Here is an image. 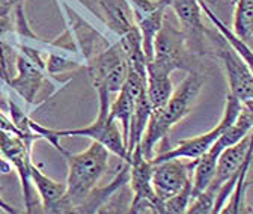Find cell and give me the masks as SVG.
I'll return each instance as SVG.
<instances>
[{
    "mask_svg": "<svg viewBox=\"0 0 253 214\" xmlns=\"http://www.w3.org/2000/svg\"><path fill=\"white\" fill-rule=\"evenodd\" d=\"M30 179L38 192L41 207L48 214L71 213L67 201V182H59L45 175L35 163L30 166Z\"/></svg>",
    "mask_w": 253,
    "mask_h": 214,
    "instance_id": "cell-13",
    "label": "cell"
},
{
    "mask_svg": "<svg viewBox=\"0 0 253 214\" xmlns=\"http://www.w3.org/2000/svg\"><path fill=\"white\" fill-rule=\"evenodd\" d=\"M195 162L187 159H169L152 163V186L163 202L192 182Z\"/></svg>",
    "mask_w": 253,
    "mask_h": 214,
    "instance_id": "cell-11",
    "label": "cell"
},
{
    "mask_svg": "<svg viewBox=\"0 0 253 214\" xmlns=\"http://www.w3.org/2000/svg\"><path fill=\"white\" fill-rule=\"evenodd\" d=\"M86 74L98 95V115H109L110 94H118L128 76V60L118 41L89 59Z\"/></svg>",
    "mask_w": 253,
    "mask_h": 214,
    "instance_id": "cell-3",
    "label": "cell"
},
{
    "mask_svg": "<svg viewBox=\"0 0 253 214\" xmlns=\"http://www.w3.org/2000/svg\"><path fill=\"white\" fill-rule=\"evenodd\" d=\"M0 210L2 211H5L6 214H17V213H20L17 208H14V207H11L5 199H3V195H2V190H0Z\"/></svg>",
    "mask_w": 253,
    "mask_h": 214,
    "instance_id": "cell-26",
    "label": "cell"
},
{
    "mask_svg": "<svg viewBox=\"0 0 253 214\" xmlns=\"http://www.w3.org/2000/svg\"><path fill=\"white\" fill-rule=\"evenodd\" d=\"M214 47L228 79V92H231L243 107L253 109V73L220 32L218 37L214 38Z\"/></svg>",
    "mask_w": 253,
    "mask_h": 214,
    "instance_id": "cell-8",
    "label": "cell"
},
{
    "mask_svg": "<svg viewBox=\"0 0 253 214\" xmlns=\"http://www.w3.org/2000/svg\"><path fill=\"white\" fill-rule=\"evenodd\" d=\"M137 97L131 92L130 89H126L125 86L121 87V90L116 94V98L110 103L109 115L118 121V124L121 126L125 143H128V133H130V124L131 118L134 113V106H136Z\"/></svg>",
    "mask_w": 253,
    "mask_h": 214,
    "instance_id": "cell-18",
    "label": "cell"
},
{
    "mask_svg": "<svg viewBox=\"0 0 253 214\" xmlns=\"http://www.w3.org/2000/svg\"><path fill=\"white\" fill-rule=\"evenodd\" d=\"M193 54L188 45L187 37L182 29H178L172 23L165 20L162 30L158 32L154 43V57L152 62L160 65L162 68L173 73L176 70L190 71V56Z\"/></svg>",
    "mask_w": 253,
    "mask_h": 214,
    "instance_id": "cell-9",
    "label": "cell"
},
{
    "mask_svg": "<svg viewBox=\"0 0 253 214\" xmlns=\"http://www.w3.org/2000/svg\"><path fill=\"white\" fill-rule=\"evenodd\" d=\"M252 146H253V130L237 143L221 151V154L218 156L217 168H215V175L207 190H210L211 193L217 196L218 189L223 186L226 181L237 178Z\"/></svg>",
    "mask_w": 253,
    "mask_h": 214,
    "instance_id": "cell-12",
    "label": "cell"
},
{
    "mask_svg": "<svg viewBox=\"0 0 253 214\" xmlns=\"http://www.w3.org/2000/svg\"><path fill=\"white\" fill-rule=\"evenodd\" d=\"M29 124H30L32 130H34L41 139L51 143L62 156L65 154L67 149L62 148V145L59 143V139L80 136V137H89L90 140L100 142L112 152L113 156H116L122 162H128V151H126V143H125L121 126L110 115H97V119H95L92 124L82 127V128H74V130L48 128V127L38 124V122H35L34 119H30Z\"/></svg>",
    "mask_w": 253,
    "mask_h": 214,
    "instance_id": "cell-4",
    "label": "cell"
},
{
    "mask_svg": "<svg viewBox=\"0 0 253 214\" xmlns=\"http://www.w3.org/2000/svg\"><path fill=\"white\" fill-rule=\"evenodd\" d=\"M241 109H243V104L231 92H228L226 101H225V109H223V116H221L220 122L214 128H211L210 131H207L204 134L178 142L172 149L162 152V154H158V156H154L151 159V162L157 163V162H163V160H169V159H187V160L196 162L198 159L205 156L212 148V145L217 142V139L225 133V130L234 124L238 115L241 113Z\"/></svg>",
    "mask_w": 253,
    "mask_h": 214,
    "instance_id": "cell-6",
    "label": "cell"
},
{
    "mask_svg": "<svg viewBox=\"0 0 253 214\" xmlns=\"http://www.w3.org/2000/svg\"><path fill=\"white\" fill-rule=\"evenodd\" d=\"M205 82L207 77L204 73L190 70L185 79L173 89L169 101L163 107L152 110L140 143L145 157L152 159L155 146L165 140L178 122L193 110Z\"/></svg>",
    "mask_w": 253,
    "mask_h": 214,
    "instance_id": "cell-1",
    "label": "cell"
},
{
    "mask_svg": "<svg viewBox=\"0 0 253 214\" xmlns=\"http://www.w3.org/2000/svg\"><path fill=\"white\" fill-rule=\"evenodd\" d=\"M112 152L97 140L80 152H65L68 165L67 201L71 213H77L87 196L98 187V182L109 168Z\"/></svg>",
    "mask_w": 253,
    "mask_h": 214,
    "instance_id": "cell-2",
    "label": "cell"
},
{
    "mask_svg": "<svg viewBox=\"0 0 253 214\" xmlns=\"http://www.w3.org/2000/svg\"><path fill=\"white\" fill-rule=\"evenodd\" d=\"M169 8V3H162L157 9L148 12V14H134L136 23L142 35V47L143 53L148 60L154 57V43L162 30L165 20H166V9Z\"/></svg>",
    "mask_w": 253,
    "mask_h": 214,
    "instance_id": "cell-16",
    "label": "cell"
},
{
    "mask_svg": "<svg viewBox=\"0 0 253 214\" xmlns=\"http://www.w3.org/2000/svg\"><path fill=\"white\" fill-rule=\"evenodd\" d=\"M215 204V195L210 190H204L202 193L192 198L188 205V214H212Z\"/></svg>",
    "mask_w": 253,
    "mask_h": 214,
    "instance_id": "cell-22",
    "label": "cell"
},
{
    "mask_svg": "<svg viewBox=\"0 0 253 214\" xmlns=\"http://www.w3.org/2000/svg\"><path fill=\"white\" fill-rule=\"evenodd\" d=\"M192 190H193V182L187 184L181 192L173 195L172 198L165 201V214H184L188 210L190 201H192Z\"/></svg>",
    "mask_w": 253,
    "mask_h": 214,
    "instance_id": "cell-21",
    "label": "cell"
},
{
    "mask_svg": "<svg viewBox=\"0 0 253 214\" xmlns=\"http://www.w3.org/2000/svg\"><path fill=\"white\" fill-rule=\"evenodd\" d=\"M103 14L104 24L116 37H124L137 27L136 15L128 0H95Z\"/></svg>",
    "mask_w": 253,
    "mask_h": 214,
    "instance_id": "cell-14",
    "label": "cell"
},
{
    "mask_svg": "<svg viewBox=\"0 0 253 214\" xmlns=\"http://www.w3.org/2000/svg\"><path fill=\"white\" fill-rule=\"evenodd\" d=\"M199 3H201V8H202V12L211 20V23L215 26V29L218 30V32L221 34V35H223L226 40H228V43L237 50V53L243 57V60H244V62L247 64V67L250 68V71L253 73V50L243 41V40H240L234 32H232V30L223 23V21H221L211 9H210V6L205 3V0H199Z\"/></svg>",
    "mask_w": 253,
    "mask_h": 214,
    "instance_id": "cell-19",
    "label": "cell"
},
{
    "mask_svg": "<svg viewBox=\"0 0 253 214\" xmlns=\"http://www.w3.org/2000/svg\"><path fill=\"white\" fill-rule=\"evenodd\" d=\"M232 32L243 41L253 32V0H238L235 3Z\"/></svg>",
    "mask_w": 253,
    "mask_h": 214,
    "instance_id": "cell-20",
    "label": "cell"
},
{
    "mask_svg": "<svg viewBox=\"0 0 253 214\" xmlns=\"http://www.w3.org/2000/svg\"><path fill=\"white\" fill-rule=\"evenodd\" d=\"M41 137L34 133H26L23 130H5L0 128V160L8 163L17 172L21 192L24 199V207L27 213H34V195H32V179H30V166H32V145Z\"/></svg>",
    "mask_w": 253,
    "mask_h": 214,
    "instance_id": "cell-5",
    "label": "cell"
},
{
    "mask_svg": "<svg viewBox=\"0 0 253 214\" xmlns=\"http://www.w3.org/2000/svg\"><path fill=\"white\" fill-rule=\"evenodd\" d=\"M146 74V94L149 103L154 110L160 109L169 101L170 95L173 94V85L170 79L172 73L157 65L152 60H148Z\"/></svg>",
    "mask_w": 253,
    "mask_h": 214,
    "instance_id": "cell-15",
    "label": "cell"
},
{
    "mask_svg": "<svg viewBox=\"0 0 253 214\" xmlns=\"http://www.w3.org/2000/svg\"><path fill=\"white\" fill-rule=\"evenodd\" d=\"M59 6L62 8L63 17L67 21L65 32L70 35L79 54L84 59V65L89 59L112 45L98 29H95L89 21L80 17L68 3H65V0H59Z\"/></svg>",
    "mask_w": 253,
    "mask_h": 214,
    "instance_id": "cell-10",
    "label": "cell"
},
{
    "mask_svg": "<svg viewBox=\"0 0 253 214\" xmlns=\"http://www.w3.org/2000/svg\"><path fill=\"white\" fill-rule=\"evenodd\" d=\"M244 43H246V44H247V45H249V47L253 50V32H252V35L247 38V41H244Z\"/></svg>",
    "mask_w": 253,
    "mask_h": 214,
    "instance_id": "cell-27",
    "label": "cell"
},
{
    "mask_svg": "<svg viewBox=\"0 0 253 214\" xmlns=\"http://www.w3.org/2000/svg\"><path fill=\"white\" fill-rule=\"evenodd\" d=\"M152 106L149 103L146 90L137 97L136 100V106H134V113L131 118V124H130V133H128V143H126V151H128V160L131 152L134 151L136 146H139L142 143L143 134L146 131L148 122L152 113Z\"/></svg>",
    "mask_w": 253,
    "mask_h": 214,
    "instance_id": "cell-17",
    "label": "cell"
},
{
    "mask_svg": "<svg viewBox=\"0 0 253 214\" xmlns=\"http://www.w3.org/2000/svg\"><path fill=\"white\" fill-rule=\"evenodd\" d=\"M170 0H128V3L133 6L134 14H148L157 9L162 3H169Z\"/></svg>",
    "mask_w": 253,
    "mask_h": 214,
    "instance_id": "cell-23",
    "label": "cell"
},
{
    "mask_svg": "<svg viewBox=\"0 0 253 214\" xmlns=\"http://www.w3.org/2000/svg\"><path fill=\"white\" fill-rule=\"evenodd\" d=\"M130 189L131 202L128 213L165 214V202L158 198L152 186V162L145 157L142 146H136L130 156Z\"/></svg>",
    "mask_w": 253,
    "mask_h": 214,
    "instance_id": "cell-7",
    "label": "cell"
},
{
    "mask_svg": "<svg viewBox=\"0 0 253 214\" xmlns=\"http://www.w3.org/2000/svg\"><path fill=\"white\" fill-rule=\"evenodd\" d=\"M20 3L24 0H0V17H11Z\"/></svg>",
    "mask_w": 253,
    "mask_h": 214,
    "instance_id": "cell-25",
    "label": "cell"
},
{
    "mask_svg": "<svg viewBox=\"0 0 253 214\" xmlns=\"http://www.w3.org/2000/svg\"><path fill=\"white\" fill-rule=\"evenodd\" d=\"M15 38V24L11 17H0V43L11 41Z\"/></svg>",
    "mask_w": 253,
    "mask_h": 214,
    "instance_id": "cell-24",
    "label": "cell"
},
{
    "mask_svg": "<svg viewBox=\"0 0 253 214\" xmlns=\"http://www.w3.org/2000/svg\"><path fill=\"white\" fill-rule=\"evenodd\" d=\"M237 2H238V0H231V3H234V5H235Z\"/></svg>",
    "mask_w": 253,
    "mask_h": 214,
    "instance_id": "cell-28",
    "label": "cell"
}]
</instances>
